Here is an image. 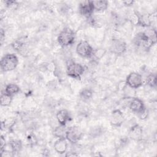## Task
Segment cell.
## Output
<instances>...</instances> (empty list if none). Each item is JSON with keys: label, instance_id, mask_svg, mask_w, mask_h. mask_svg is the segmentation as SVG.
<instances>
[{"label": "cell", "instance_id": "obj_12", "mask_svg": "<svg viewBox=\"0 0 157 157\" xmlns=\"http://www.w3.org/2000/svg\"><path fill=\"white\" fill-rule=\"evenodd\" d=\"M129 107L131 111L136 114L139 113L145 107L142 100L138 98H132L130 100Z\"/></svg>", "mask_w": 157, "mask_h": 157}, {"label": "cell", "instance_id": "obj_2", "mask_svg": "<svg viewBox=\"0 0 157 157\" xmlns=\"http://www.w3.org/2000/svg\"><path fill=\"white\" fill-rule=\"evenodd\" d=\"M75 34L74 31L69 28H64L59 34L57 40L63 47H67L74 43Z\"/></svg>", "mask_w": 157, "mask_h": 157}, {"label": "cell", "instance_id": "obj_10", "mask_svg": "<svg viewBox=\"0 0 157 157\" xmlns=\"http://www.w3.org/2000/svg\"><path fill=\"white\" fill-rule=\"evenodd\" d=\"M124 116L121 111L119 109H115L111 113L110 117V124L116 127H120L124 121Z\"/></svg>", "mask_w": 157, "mask_h": 157}, {"label": "cell", "instance_id": "obj_16", "mask_svg": "<svg viewBox=\"0 0 157 157\" xmlns=\"http://www.w3.org/2000/svg\"><path fill=\"white\" fill-rule=\"evenodd\" d=\"M94 10L98 12H102L105 10L109 6V2L107 1H92Z\"/></svg>", "mask_w": 157, "mask_h": 157}, {"label": "cell", "instance_id": "obj_17", "mask_svg": "<svg viewBox=\"0 0 157 157\" xmlns=\"http://www.w3.org/2000/svg\"><path fill=\"white\" fill-rule=\"evenodd\" d=\"M1 105L4 107H7L10 105L12 101V96L7 94L5 92V91L3 92H1Z\"/></svg>", "mask_w": 157, "mask_h": 157}, {"label": "cell", "instance_id": "obj_23", "mask_svg": "<svg viewBox=\"0 0 157 157\" xmlns=\"http://www.w3.org/2000/svg\"><path fill=\"white\" fill-rule=\"evenodd\" d=\"M145 33L147 35V36L149 37V39L151 40L153 45H155L157 42L156 31L153 28H151V29H148L146 32H145Z\"/></svg>", "mask_w": 157, "mask_h": 157}, {"label": "cell", "instance_id": "obj_11", "mask_svg": "<svg viewBox=\"0 0 157 157\" xmlns=\"http://www.w3.org/2000/svg\"><path fill=\"white\" fill-rule=\"evenodd\" d=\"M12 48L18 52L21 55H24L27 53L28 50V42L26 39L25 38H20L14 40L12 43Z\"/></svg>", "mask_w": 157, "mask_h": 157}, {"label": "cell", "instance_id": "obj_28", "mask_svg": "<svg viewBox=\"0 0 157 157\" xmlns=\"http://www.w3.org/2000/svg\"><path fill=\"white\" fill-rule=\"evenodd\" d=\"M6 145V140L5 138L3 136H1V139H0V151H2L5 146Z\"/></svg>", "mask_w": 157, "mask_h": 157}, {"label": "cell", "instance_id": "obj_14", "mask_svg": "<svg viewBox=\"0 0 157 157\" xmlns=\"http://www.w3.org/2000/svg\"><path fill=\"white\" fill-rule=\"evenodd\" d=\"M143 134V130L139 124L132 126L129 131V137L134 140H139L141 139Z\"/></svg>", "mask_w": 157, "mask_h": 157}, {"label": "cell", "instance_id": "obj_29", "mask_svg": "<svg viewBox=\"0 0 157 157\" xmlns=\"http://www.w3.org/2000/svg\"><path fill=\"white\" fill-rule=\"evenodd\" d=\"M0 39H1V43L2 44V42L5 39V31L2 28H1L0 31Z\"/></svg>", "mask_w": 157, "mask_h": 157}, {"label": "cell", "instance_id": "obj_7", "mask_svg": "<svg viewBox=\"0 0 157 157\" xmlns=\"http://www.w3.org/2000/svg\"><path fill=\"white\" fill-rule=\"evenodd\" d=\"M126 83L131 88H139L143 84L142 76L139 73L136 72H131L126 77Z\"/></svg>", "mask_w": 157, "mask_h": 157}, {"label": "cell", "instance_id": "obj_5", "mask_svg": "<svg viewBox=\"0 0 157 157\" xmlns=\"http://www.w3.org/2000/svg\"><path fill=\"white\" fill-rule=\"evenodd\" d=\"M94 49L86 40L80 41L76 46L77 53L83 58H91L94 53Z\"/></svg>", "mask_w": 157, "mask_h": 157}, {"label": "cell", "instance_id": "obj_4", "mask_svg": "<svg viewBox=\"0 0 157 157\" xmlns=\"http://www.w3.org/2000/svg\"><path fill=\"white\" fill-rule=\"evenodd\" d=\"M84 71L85 69L82 65L77 63L72 62L67 66L66 74L70 77L80 80Z\"/></svg>", "mask_w": 157, "mask_h": 157}, {"label": "cell", "instance_id": "obj_8", "mask_svg": "<svg viewBox=\"0 0 157 157\" xmlns=\"http://www.w3.org/2000/svg\"><path fill=\"white\" fill-rule=\"evenodd\" d=\"M127 48L126 43L121 39H113L111 42L110 50L115 55H121L124 53Z\"/></svg>", "mask_w": 157, "mask_h": 157}, {"label": "cell", "instance_id": "obj_30", "mask_svg": "<svg viewBox=\"0 0 157 157\" xmlns=\"http://www.w3.org/2000/svg\"><path fill=\"white\" fill-rule=\"evenodd\" d=\"M134 1H123V3L125 6H131L134 4Z\"/></svg>", "mask_w": 157, "mask_h": 157}, {"label": "cell", "instance_id": "obj_26", "mask_svg": "<svg viewBox=\"0 0 157 157\" xmlns=\"http://www.w3.org/2000/svg\"><path fill=\"white\" fill-rule=\"evenodd\" d=\"M137 115L140 120H145L148 117V110L146 107H145L142 111H140L139 113H138L137 114Z\"/></svg>", "mask_w": 157, "mask_h": 157}, {"label": "cell", "instance_id": "obj_6", "mask_svg": "<svg viewBox=\"0 0 157 157\" xmlns=\"http://www.w3.org/2000/svg\"><path fill=\"white\" fill-rule=\"evenodd\" d=\"M82 136L81 129L78 126H72L67 128L66 139L72 144L77 143Z\"/></svg>", "mask_w": 157, "mask_h": 157}, {"label": "cell", "instance_id": "obj_13", "mask_svg": "<svg viewBox=\"0 0 157 157\" xmlns=\"http://www.w3.org/2000/svg\"><path fill=\"white\" fill-rule=\"evenodd\" d=\"M56 118L59 124L63 126H66V124L72 120L70 113L66 109L59 110L56 113Z\"/></svg>", "mask_w": 157, "mask_h": 157}, {"label": "cell", "instance_id": "obj_15", "mask_svg": "<svg viewBox=\"0 0 157 157\" xmlns=\"http://www.w3.org/2000/svg\"><path fill=\"white\" fill-rule=\"evenodd\" d=\"M55 150L59 154H63L66 153L67 149V142L66 138H58L54 144Z\"/></svg>", "mask_w": 157, "mask_h": 157}, {"label": "cell", "instance_id": "obj_18", "mask_svg": "<svg viewBox=\"0 0 157 157\" xmlns=\"http://www.w3.org/2000/svg\"><path fill=\"white\" fill-rule=\"evenodd\" d=\"M8 145L10 148V151L12 153L18 152L22 148V143L20 140H12L9 142Z\"/></svg>", "mask_w": 157, "mask_h": 157}, {"label": "cell", "instance_id": "obj_21", "mask_svg": "<svg viewBox=\"0 0 157 157\" xmlns=\"http://www.w3.org/2000/svg\"><path fill=\"white\" fill-rule=\"evenodd\" d=\"M4 91L7 94L13 96L20 91V87L15 83H10L6 86Z\"/></svg>", "mask_w": 157, "mask_h": 157}, {"label": "cell", "instance_id": "obj_24", "mask_svg": "<svg viewBox=\"0 0 157 157\" xmlns=\"http://www.w3.org/2000/svg\"><path fill=\"white\" fill-rule=\"evenodd\" d=\"M147 83L152 88H155L156 86V77L155 74H150L146 78Z\"/></svg>", "mask_w": 157, "mask_h": 157}, {"label": "cell", "instance_id": "obj_19", "mask_svg": "<svg viewBox=\"0 0 157 157\" xmlns=\"http://www.w3.org/2000/svg\"><path fill=\"white\" fill-rule=\"evenodd\" d=\"M66 130L67 128H66V126L60 124L54 129L53 135L58 138H66Z\"/></svg>", "mask_w": 157, "mask_h": 157}, {"label": "cell", "instance_id": "obj_1", "mask_svg": "<svg viewBox=\"0 0 157 157\" xmlns=\"http://www.w3.org/2000/svg\"><path fill=\"white\" fill-rule=\"evenodd\" d=\"M18 64V57L13 53H7L4 55L0 62L1 69L4 72L14 70Z\"/></svg>", "mask_w": 157, "mask_h": 157}, {"label": "cell", "instance_id": "obj_20", "mask_svg": "<svg viewBox=\"0 0 157 157\" xmlns=\"http://www.w3.org/2000/svg\"><path fill=\"white\" fill-rule=\"evenodd\" d=\"M93 94V91L91 89L85 88L81 91L79 96L83 101H86L90 99Z\"/></svg>", "mask_w": 157, "mask_h": 157}, {"label": "cell", "instance_id": "obj_27", "mask_svg": "<svg viewBox=\"0 0 157 157\" xmlns=\"http://www.w3.org/2000/svg\"><path fill=\"white\" fill-rule=\"evenodd\" d=\"M4 2L7 7H12L18 5L17 2L15 1H4Z\"/></svg>", "mask_w": 157, "mask_h": 157}, {"label": "cell", "instance_id": "obj_22", "mask_svg": "<svg viewBox=\"0 0 157 157\" xmlns=\"http://www.w3.org/2000/svg\"><path fill=\"white\" fill-rule=\"evenodd\" d=\"M87 19V21H88V23L93 27H94V28H100L102 26V23L101 21L100 20L98 19V17H94L93 16V15L88 17Z\"/></svg>", "mask_w": 157, "mask_h": 157}, {"label": "cell", "instance_id": "obj_9", "mask_svg": "<svg viewBox=\"0 0 157 157\" xmlns=\"http://www.w3.org/2000/svg\"><path fill=\"white\" fill-rule=\"evenodd\" d=\"M78 10L80 14L86 18L91 17L94 12L92 1H85L79 4Z\"/></svg>", "mask_w": 157, "mask_h": 157}, {"label": "cell", "instance_id": "obj_25", "mask_svg": "<svg viewBox=\"0 0 157 157\" xmlns=\"http://www.w3.org/2000/svg\"><path fill=\"white\" fill-rule=\"evenodd\" d=\"M129 21L134 25H139V13L134 11L129 17Z\"/></svg>", "mask_w": 157, "mask_h": 157}, {"label": "cell", "instance_id": "obj_3", "mask_svg": "<svg viewBox=\"0 0 157 157\" xmlns=\"http://www.w3.org/2000/svg\"><path fill=\"white\" fill-rule=\"evenodd\" d=\"M133 43L137 47L142 48L145 50H149L153 44L149 39L145 32H139L134 37Z\"/></svg>", "mask_w": 157, "mask_h": 157}]
</instances>
